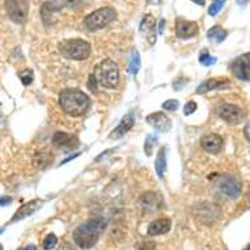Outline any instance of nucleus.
<instances>
[{
  "label": "nucleus",
  "mask_w": 250,
  "mask_h": 250,
  "mask_svg": "<svg viewBox=\"0 0 250 250\" xmlns=\"http://www.w3.org/2000/svg\"><path fill=\"white\" fill-rule=\"evenodd\" d=\"M107 223L104 217H92L83 223L74 232V240L80 249H90L97 244L100 236L106 228Z\"/></svg>",
  "instance_id": "f257e3e1"
},
{
  "label": "nucleus",
  "mask_w": 250,
  "mask_h": 250,
  "mask_svg": "<svg viewBox=\"0 0 250 250\" xmlns=\"http://www.w3.org/2000/svg\"><path fill=\"white\" fill-rule=\"evenodd\" d=\"M59 105H61L62 110L64 111L67 115L82 117L89 110L90 100L82 90L68 88V89L61 92Z\"/></svg>",
  "instance_id": "f03ea898"
},
{
  "label": "nucleus",
  "mask_w": 250,
  "mask_h": 250,
  "mask_svg": "<svg viewBox=\"0 0 250 250\" xmlns=\"http://www.w3.org/2000/svg\"><path fill=\"white\" fill-rule=\"evenodd\" d=\"M95 75L97 84L107 89H115L119 84V68L117 63L111 59H104L95 67Z\"/></svg>",
  "instance_id": "7ed1b4c3"
},
{
  "label": "nucleus",
  "mask_w": 250,
  "mask_h": 250,
  "mask_svg": "<svg viewBox=\"0 0 250 250\" xmlns=\"http://www.w3.org/2000/svg\"><path fill=\"white\" fill-rule=\"evenodd\" d=\"M59 53L67 59L72 61H84L90 55V45L84 40H64L58 46Z\"/></svg>",
  "instance_id": "20e7f679"
},
{
  "label": "nucleus",
  "mask_w": 250,
  "mask_h": 250,
  "mask_svg": "<svg viewBox=\"0 0 250 250\" xmlns=\"http://www.w3.org/2000/svg\"><path fill=\"white\" fill-rule=\"evenodd\" d=\"M115 19H117V12L114 9L110 7H104L88 15L84 20V25L89 32H96V30L105 28Z\"/></svg>",
  "instance_id": "39448f33"
},
{
  "label": "nucleus",
  "mask_w": 250,
  "mask_h": 250,
  "mask_svg": "<svg viewBox=\"0 0 250 250\" xmlns=\"http://www.w3.org/2000/svg\"><path fill=\"white\" fill-rule=\"evenodd\" d=\"M216 189L219 193L226 195L228 199H237L242 193V184L230 174H224L220 176L216 181Z\"/></svg>",
  "instance_id": "423d86ee"
},
{
  "label": "nucleus",
  "mask_w": 250,
  "mask_h": 250,
  "mask_svg": "<svg viewBox=\"0 0 250 250\" xmlns=\"http://www.w3.org/2000/svg\"><path fill=\"white\" fill-rule=\"evenodd\" d=\"M5 11L13 22L25 24L29 12L28 1L26 0H5Z\"/></svg>",
  "instance_id": "0eeeda50"
},
{
  "label": "nucleus",
  "mask_w": 250,
  "mask_h": 250,
  "mask_svg": "<svg viewBox=\"0 0 250 250\" xmlns=\"http://www.w3.org/2000/svg\"><path fill=\"white\" fill-rule=\"evenodd\" d=\"M216 114L222 119H224L229 125H240L245 119V113L241 107L233 104H223L220 106H217Z\"/></svg>",
  "instance_id": "6e6552de"
},
{
  "label": "nucleus",
  "mask_w": 250,
  "mask_h": 250,
  "mask_svg": "<svg viewBox=\"0 0 250 250\" xmlns=\"http://www.w3.org/2000/svg\"><path fill=\"white\" fill-rule=\"evenodd\" d=\"M232 72L237 79L242 82H249L250 80V61H249V53L244 54L237 59H234L232 63Z\"/></svg>",
  "instance_id": "1a4fd4ad"
},
{
  "label": "nucleus",
  "mask_w": 250,
  "mask_h": 250,
  "mask_svg": "<svg viewBox=\"0 0 250 250\" xmlns=\"http://www.w3.org/2000/svg\"><path fill=\"white\" fill-rule=\"evenodd\" d=\"M139 202L142 208L144 209V212L148 213L159 211L161 206H163V198H161V195L157 193H153V191L142 194L139 198Z\"/></svg>",
  "instance_id": "9d476101"
},
{
  "label": "nucleus",
  "mask_w": 250,
  "mask_h": 250,
  "mask_svg": "<svg viewBox=\"0 0 250 250\" xmlns=\"http://www.w3.org/2000/svg\"><path fill=\"white\" fill-rule=\"evenodd\" d=\"M146 122L151 125L152 127L159 130L160 132H168L172 128V121L168 115L157 111V113H152L146 118Z\"/></svg>",
  "instance_id": "9b49d317"
},
{
  "label": "nucleus",
  "mask_w": 250,
  "mask_h": 250,
  "mask_svg": "<svg viewBox=\"0 0 250 250\" xmlns=\"http://www.w3.org/2000/svg\"><path fill=\"white\" fill-rule=\"evenodd\" d=\"M43 206V201L42 199H33V201L25 203L24 206H21L20 208L17 209V212L13 215V217L11 219V223L20 222V220H24L26 217H29L30 215H33L36 211L41 208Z\"/></svg>",
  "instance_id": "f8f14e48"
},
{
  "label": "nucleus",
  "mask_w": 250,
  "mask_h": 250,
  "mask_svg": "<svg viewBox=\"0 0 250 250\" xmlns=\"http://www.w3.org/2000/svg\"><path fill=\"white\" fill-rule=\"evenodd\" d=\"M53 144L61 149H75L79 146V139L72 134L58 131L53 136Z\"/></svg>",
  "instance_id": "ddd939ff"
},
{
  "label": "nucleus",
  "mask_w": 250,
  "mask_h": 250,
  "mask_svg": "<svg viewBox=\"0 0 250 250\" xmlns=\"http://www.w3.org/2000/svg\"><path fill=\"white\" fill-rule=\"evenodd\" d=\"M198 33V24L194 21H186L184 19H177L176 34L181 40H188Z\"/></svg>",
  "instance_id": "4468645a"
},
{
  "label": "nucleus",
  "mask_w": 250,
  "mask_h": 250,
  "mask_svg": "<svg viewBox=\"0 0 250 250\" xmlns=\"http://www.w3.org/2000/svg\"><path fill=\"white\" fill-rule=\"evenodd\" d=\"M140 34L143 36L149 45H155L156 42V20L152 15H146L140 22Z\"/></svg>",
  "instance_id": "2eb2a0df"
},
{
  "label": "nucleus",
  "mask_w": 250,
  "mask_h": 250,
  "mask_svg": "<svg viewBox=\"0 0 250 250\" xmlns=\"http://www.w3.org/2000/svg\"><path fill=\"white\" fill-rule=\"evenodd\" d=\"M201 146L206 152L216 155L222 151L223 148V139L222 136H219L217 134H208L205 135L201 139Z\"/></svg>",
  "instance_id": "dca6fc26"
},
{
  "label": "nucleus",
  "mask_w": 250,
  "mask_h": 250,
  "mask_svg": "<svg viewBox=\"0 0 250 250\" xmlns=\"http://www.w3.org/2000/svg\"><path fill=\"white\" fill-rule=\"evenodd\" d=\"M135 125V118H134V114H126L121 119V122L117 127L110 132V139H121L123 136L126 135L130 130L132 128V126Z\"/></svg>",
  "instance_id": "f3484780"
},
{
  "label": "nucleus",
  "mask_w": 250,
  "mask_h": 250,
  "mask_svg": "<svg viewBox=\"0 0 250 250\" xmlns=\"http://www.w3.org/2000/svg\"><path fill=\"white\" fill-rule=\"evenodd\" d=\"M228 85H229V80L227 78H212L202 83L195 90V93L197 95H205V93H208L211 90L220 89V88H224V86Z\"/></svg>",
  "instance_id": "a211bd4d"
},
{
  "label": "nucleus",
  "mask_w": 250,
  "mask_h": 250,
  "mask_svg": "<svg viewBox=\"0 0 250 250\" xmlns=\"http://www.w3.org/2000/svg\"><path fill=\"white\" fill-rule=\"evenodd\" d=\"M172 228V220L169 217H161L148 226L147 234L148 236H160V234L168 233Z\"/></svg>",
  "instance_id": "6ab92c4d"
},
{
  "label": "nucleus",
  "mask_w": 250,
  "mask_h": 250,
  "mask_svg": "<svg viewBox=\"0 0 250 250\" xmlns=\"http://www.w3.org/2000/svg\"><path fill=\"white\" fill-rule=\"evenodd\" d=\"M53 163V155L47 149H41L36 152L33 157V164L37 169H46Z\"/></svg>",
  "instance_id": "aec40b11"
},
{
  "label": "nucleus",
  "mask_w": 250,
  "mask_h": 250,
  "mask_svg": "<svg viewBox=\"0 0 250 250\" xmlns=\"http://www.w3.org/2000/svg\"><path fill=\"white\" fill-rule=\"evenodd\" d=\"M155 169L157 176L160 178H164V173L167 170V148L161 147L159 153H157V157H156L155 161Z\"/></svg>",
  "instance_id": "412c9836"
},
{
  "label": "nucleus",
  "mask_w": 250,
  "mask_h": 250,
  "mask_svg": "<svg viewBox=\"0 0 250 250\" xmlns=\"http://www.w3.org/2000/svg\"><path fill=\"white\" fill-rule=\"evenodd\" d=\"M227 36H228V33H227L222 26H219V25L213 26V28H211L208 32H207V38L216 41L217 43H222V42L227 38Z\"/></svg>",
  "instance_id": "4be33fe9"
},
{
  "label": "nucleus",
  "mask_w": 250,
  "mask_h": 250,
  "mask_svg": "<svg viewBox=\"0 0 250 250\" xmlns=\"http://www.w3.org/2000/svg\"><path fill=\"white\" fill-rule=\"evenodd\" d=\"M140 70V54L136 50H132L130 55V63L127 66V72L131 75H136Z\"/></svg>",
  "instance_id": "5701e85b"
},
{
  "label": "nucleus",
  "mask_w": 250,
  "mask_h": 250,
  "mask_svg": "<svg viewBox=\"0 0 250 250\" xmlns=\"http://www.w3.org/2000/svg\"><path fill=\"white\" fill-rule=\"evenodd\" d=\"M216 58L211 57V54H208L207 50H202L201 55H199V62H201V64L203 66H212L216 63Z\"/></svg>",
  "instance_id": "b1692460"
},
{
  "label": "nucleus",
  "mask_w": 250,
  "mask_h": 250,
  "mask_svg": "<svg viewBox=\"0 0 250 250\" xmlns=\"http://www.w3.org/2000/svg\"><path fill=\"white\" fill-rule=\"evenodd\" d=\"M156 142H157V138L155 135H148L146 142H144V152L146 155L151 156L153 153V148L156 146Z\"/></svg>",
  "instance_id": "393cba45"
},
{
  "label": "nucleus",
  "mask_w": 250,
  "mask_h": 250,
  "mask_svg": "<svg viewBox=\"0 0 250 250\" xmlns=\"http://www.w3.org/2000/svg\"><path fill=\"white\" fill-rule=\"evenodd\" d=\"M226 4V0H212V3L208 8L209 16H216L217 13L222 11V8Z\"/></svg>",
  "instance_id": "a878e982"
},
{
  "label": "nucleus",
  "mask_w": 250,
  "mask_h": 250,
  "mask_svg": "<svg viewBox=\"0 0 250 250\" xmlns=\"http://www.w3.org/2000/svg\"><path fill=\"white\" fill-rule=\"evenodd\" d=\"M58 244V237L54 233H49L45 237L43 242H42V246L45 250H51L54 249V246Z\"/></svg>",
  "instance_id": "bb28decb"
},
{
  "label": "nucleus",
  "mask_w": 250,
  "mask_h": 250,
  "mask_svg": "<svg viewBox=\"0 0 250 250\" xmlns=\"http://www.w3.org/2000/svg\"><path fill=\"white\" fill-rule=\"evenodd\" d=\"M19 76H20L21 83H22L24 85H29V84H32V82H33V79H34V74L32 70H25L24 72H21Z\"/></svg>",
  "instance_id": "cd10ccee"
},
{
  "label": "nucleus",
  "mask_w": 250,
  "mask_h": 250,
  "mask_svg": "<svg viewBox=\"0 0 250 250\" xmlns=\"http://www.w3.org/2000/svg\"><path fill=\"white\" fill-rule=\"evenodd\" d=\"M180 107V101L178 100H167L163 104V109L168 111H176Z\"/></svg>",
  "instance_id": "c85d7f7f"
},
{
  "label": "nucleus",
  "mask_w": 250,
  "mask_h": 250,
  "mask_svg": "<svg viewBox=\"0 0 250 250\" xmlns=\"http://www.w3.org/2000/svg\"><path fill=\"white\" fill-rule=\"evenodd\" d=\"M88 89L92 93H97V80H96L95 75L90 74L89 79H88Z\"/></svg>",
  "instance_id": "c756f323"
},
{
  "label": "nucleus",
  "mask_w": 250,
  "mask_h": 250,
  "mask_svg": "<svg viewBox=\"0 0 250 250\" xmlns=\"http://www.w3.org/2000/svg\"><path fill=\"white\" fill-rule=\"evenodd\" d=\"M195 110H197V104L194 103V101H189V103L185 105L184 114L190 115L193 114V113H195Z\"/></svg>",
  "instance_id": "7c9ffc66"
},
{
  "label": "nucleus",
  "mask_w": 250,
  "mask_h": 250,
  "mask_svg": "<svg viewBox=\"0 0 250 250\" xmlns=\"http://www.w3.org/2000/svg\"><path fill=\"white\" fill-rule=\"evenodd\" d=\"M138 250H156V244L153 241H144L140 244Z\"/></svg>",
  "instance_id": "2f4dec72"
},
{
  "label": "nucleus",
  "mask_w": 250,
  "mask_h": 250,
  "mask_svg": "<svg viewBox=\"0 0 250 250\" xmlns=\"http://www.w3.org/2000/svg\"><path fill=\"white\" fill-rule=\"evenodd\" d=\"M12 203V198L11 197H0V207H4Z\"/></svg>",
  "instance_id": "473e14b6"
},
{
  "label": "nucleus",
  "mask_w": 250,
  "mask_h": 250,
  "mask_svg": "<svg viewBox=\"0 0 250 250\" xmlns=\"http://www.w3.org/2000/svg\"><path fill=\"white\" fill-rule=\"evenodd\" d=\"M59 250H76V248H75L72 244H70V242H66V244H63V245L61 246V249Z\"/></svg>",
  "instance_id": "72a5a7b5"
},
{
  "label": "nucleus",
  "mask_w": 250,
  "mask_h": 250,
  "mask_svg": "<svg viewBox=\"0 0 250 250\" xmlns=\"http://www.w3.org/2000/svg\"><path fill=\"white\" fill-rule=\"evenodd\" d=\"M79 155H80V153H75V155L70 156V157H68V159H64V160H63V161H62V163H61V165L66 164V163H68V161H70V160H72V159H76V157H78Z\"/></svg>",
  "instance_id": "f704fd0d"
},
{
  "label": "nucleus",
  "mask_w": 250,
  "mask_h": 250,
  "mask_svg": "<svg viewBox=\"0 0 250 250\" xmlns=\"http://www.w3.org/2000/svg\"><path fill=\"white\" fill-rule=\"evenodd\" d=\"M19 250H37V246H36V245H28V246H25V248H20Z\"/></svg>",
  "instance_id": "c9c22d12"
},
{
  "label": "nucleus",
  "mask_w": 250,
  "mask_h": 250,
  "mask_svg": "<svg viewBox=\"0 0 250 250\" xmlns=\"http://www.w3.org/2000/svg\"><path fill=\"white\" fill-rule=\"evenodd\" d=\"M245 138L246 140H249V123H246L245 126Z\"/></svg>",
  "instance_id": "e433bc0d"
},
{
  "label": "nucleus",
  "mask_w": 250,
  "mask_h": 250,
  "mask_svg": "<svg viewBox=\"0 0 250 250\" xmlns=\"http://www.w3.org/2000/svg\"><path fill=\"white\" fill-rule=\"evenodd\" d=\"M191 1H194L195 4L198 5H205L206 4V0H191Z\"/></svg>",
  "instance_id": "4c0bfd02"
},
{
  "label": "nucleus",
  "mask_w": 250,
  "mask_h": 250,
  "mask_svg": "<svg viewBox=\"0 0 250 250\" xmlns=\"http://www.w3.org/2000/svg\"><path fill=\"white\" fill-rule=\"evenodd\" d=\"M164 25H165V21L164 20H161L160 22V28H159V33H163V29H164Z\"/></svg>",
  "instance_id": "58836bf2"
},
{
  "label": "nucleus",
  "mask_w": 250,
  "mask_h": 250,
  "mask_svg": "<svg viewBox=\"0 0 250 250\" xmlns=\"http://www.w3.org/2000/svg\"><path fill=\"white\" fill-rule=\"evenodd\" d=\"M148 4H159L160 3V0H147Z\"/></svg>",
  "instance_id": "ea45409f"
},
{
  "label": "nucleus",
  "mask_w": 250,
  "mask_h": 250,
  "mask_svg": "<svg viewBox=\"0 0 250 250\" xmlns=\"http://www.w3.org/2000/svg\"><path fill=\"white\" fill-rule=\"evenodd\" d=\"M3 232H4V228H0V234L3 233Z\"/></svg>",
  "instance_id": "a19ab883"
},
{
  "label": "nucleus",
  "mask_w": 250,
  "mask_h": 250,
  "mask_svg": "<svg viewBox=\"0 0 250 250\" xmlns=\"http://www.w3.org/2000/svg\"><path fill=\"white\" fill-rule=\"evenodd\" d=\"M244 250H250V249H249V246H246V248H245V249H244Z\"/></svg>",
  "instance_id": "79ce46f5"
},
{
  "label": "nucleus",
  "mask_w": 250,
  "mask_h": 250,
  "mask_svg": "<svg viewBox=\"0 0 250 250\" xmlns=\"http://www.w3.org/2000/svg\"><path fill=\"white\" fill-rule=\"evenodd\" d=\"M0 250H3V246H1V245H0Z\"/></svg>",
  "instance_id": "37998d69"
}]
</instances>
